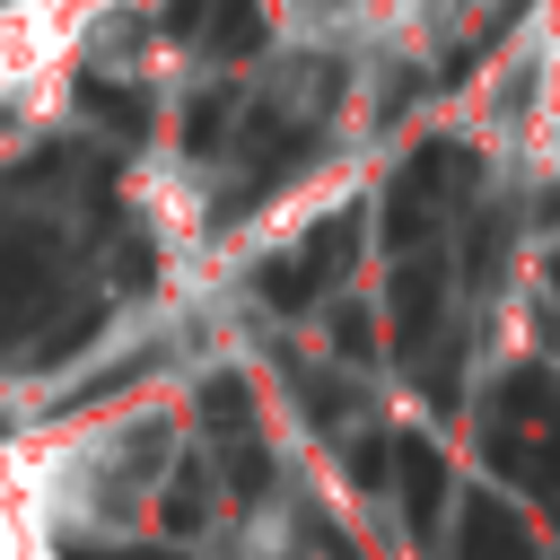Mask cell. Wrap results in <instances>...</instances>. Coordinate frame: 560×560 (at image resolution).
Segmentation results:
<instances>
[{
  "instance_id": "obj_3",
  "label": "cell",
  "mask_w": 560,
  "mask_h": 560,
  "mask_svg": "<svg viewBox=\"0 0 560 560\" xmlns=\"http://www.w3.org/2000/svg\"><path fill=\"white\" fill-rule=\"evenodd\" d=\"M350 254H359V210H332V219H324V228H306L280 262H262V298L298 315V306H315V298L350 271Z\"/></svg>"
},
{
  "instance_id": "obj_8",
  "label": "cell",
  "mask_w": 560,
  "mask_h": 560,
  "mask_svg": "<svg viewBox=\"0 0 560 560\" xmlns=\"http://www.w3.org/2000/svg\"><path fill=\"white\" fill-rule=\"evenodd\" d=\"M219 131H228V96H201V105H192V122H184V140H192V149H210Z\"/></svg>"
},
{
  "instance_id": "obj_4",
  "label": "cell",
  "mask_w": 560,
  "mask_h": 560,
  "mask_svg": "<svg viewBox=\"0 0 560 560\" xmlns=\"http://www.w3.org/2000/svg\"><path fill=\"white\" fill-rule=\"evenodd\" d=\"M44 298H52V245L35 228H9L0 219V350L44 315Z\"/></svg>"
},
{
  "instance_id": "obj_6",
  "label": "cell",
  "mask_w": 560,
  "mask_h": 560,
  "mask_svg": "<svg viewBox=\"0 0 560 560\" xmlns=\"http://www.w3.org/2000/svg\"><path fill=\"white\" fill-rule=\"evenodd\" d=\"M385 472L402 481V516H411V534H438V508H446V464H438L420 438H394Z\"/></svg>"
},
{
  "instance_id": "obj_9",
  "label": "cell",
  "mask_w": 560,
  "mask_h": 560,
  "mask_svg": "<svg viewBox=\"0 0 560 560\" xmlns=\"http://www.w3.org/2000/svg\"><path fill=\"white\" fill-rule=\"evenodd\" d=\"M70 560H175V551H149V542H70Z\"/></svg>"
},
{
  "instance_id": "obj_10",
  "label": "cell",
  "mask_w": 560,
  "mask_h": 560,
  "mask_svg": "<svg viewBox=\"0 0 560 560\" xmlns=\"http://www.w3.org/2000/svg\"><path fill=\"white\" fill-rule=\"evenodd\" d=\"M542 289H551V341H560V254H551V271H542Z\"/></svg>"
},
{
  "instance_id": "obj_2",
  "label": "cell",
  "mask_w": 560,
  "mask_h": 560,
  "mask_svg": "<svg viewBox=\"0 0 560 560\" xmlns=\"http://www.w3.org/2000/svg\"><path fill=\"white\" fill-rule=\"evenodd\" d=\"M464 192H472V149H464V140H429V149H411V166H402L394 192H385V245H394V254L429 245Z\"/></svg>"
},
{
  "instance_id": "obj_1",
  "label": "cell",
  "mask_w": 560,
  "mask_h": 560,
  "mask_svg": "<svg viewBox=\"0 0 560 560\" xmlns=\"http://www.w3.org/2000/svg\"><path fill=\"white\" fill-rule=\"evenodd\" d=\"M490 455H499V472H516L534 490H560V385L551 376H508L499 385Z\"/></svg>"
},
{
  "instance_id": "obj_5",
  "label": "cell",
  "mask_w": 560,
  "mask_h": 560,
  "mask_svg": "<svg viewBox=\"0 0 560 560\" xmlns=\"http://www.w3.org/2000/svg\"><path fill=\"white\" fill-rule=\"evenodd\" d=\"M166 26L210 44V52H254L262 44V0H166Z\"/></svg>"
},
{
  "instance_id": "obj_7",
  "label": "cell",
  "mask_w": 560,
  "mask_h": 560,
  "mask_svg": "<svg viewBox=\"0 0 560 560\" xmlns=\"http://www.w3.org/2000/svg\"><path fill=\"white\" fill-rule=\"evenodd\" d=\"M455 551H464V560H534V534L516 525L508 499L472 490V499H464V542H455Z\"/></svg>"
}]
</instances>
